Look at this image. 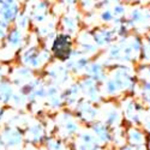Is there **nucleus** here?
<instances>
[{"label": "nucleus", "mask_w": 150, "mask_h": 150, "mask_svg": "<svg viewBox=\"0 0 150 150\" xmlns=\"http://www.w3.org/2000/svg\"><path fill=\"white\" fill-rule=\"evenodd\" d=\"M121 112L122 117L134 126L142 125V121L146 113L145 106L133 97H127L121 103Z\"/></svg>", "instance_id": "obj_1"}, {"label": "nucleus", "mask_w": 150, "mask_h": 150, "mask_svg": "<svg viewBox=\"0 0 150 150\" xmlns=\"http://www.w3.org/2000/svg\"><path fill=\"white\" fill-rule=\"evenodd\" d=\"M126 22L131 29L137 31H148L150 30V7L143 5H136L129 12Z\"/></svg>", "instance_id": "obj_2"}, {"label": "nucleus", "mask_w": 150, "mask_h": 150, "mask_svg": "<svg viewBox=\"0 0 150 150\" xmlns=\"http://www.w3.org/2000/svg\"><path fill=\"white\" fill-rule=\"evenodd\" d=\"M126 133V141L130 145H133L136 148L145 149L148 144V133L144 131V129H141L139 126H132L125 132Z\"/></svg>", "instance_id": "obj_3"}, {"label": "nucleus", "mask_w": 150, "mask_h": 150, "mask_svg": "<svg viewBox=\"0 0 150 150\" xmlns=\"http://www.w3.org/2000/svg\"><path fill=\"white\" fill-rule=\"evenodd\" d=\"M117 36V33H115V29H110V28H103V29H100L94 33L93 35V40L95 42L96 46H100V47H106L108 45L112 43L115 39Z\"/></svg>", "instance_id": "obj_4"}, {"label": "nucleus", "mask_w": 150, "mask_h": 150, "mask_svg": "<svg viewBox=\"0 0 150 150\" xmlns=\"http://www.w3.org/2000/svg\"><path fill=\"white\" fill-rule=\"evenodd\" d=\"M53 51L55 55L59 57L60 59H65L66 57L70 55L71 42L66 35H59L57 37V40L54 41V45H53Z\"/></svg>", "instance_id": "obj_5"}, {"label": "nucleus", "mask_w": 150, "mask_h": 150, "mask_svg": "<svg viewBox=\"0 0 150 150\" xmlns=\"http://www.w3.org/2000/svg\"><path fill=\"white\" fill-rule=\"evenodd\" d=\"M122 112L120 108L115 106H110L106 112H105V124H107L109 127H119L122 120Z\"/></svg>", "instance_id": "obj_6"}, {"label": "nucleus", "mask_w": 150, "mask_h": 150, "mask_svg": "<svg viewBox=\"0 0 150 150\" xmlns=\"http://www.w3.org/2000/svg\"><path fill=\"white\" fill-rule=\"evenodd\" d=\"M94 133L101 144L112 142V130L105 122H97L94 125Z\"/></svg>", "instance_id": "obj_7"}, {"label": "nucleus", "mask_w": 150, "mask_h": 150, "mask_svg": "<svg viewBox=\"0 0 150 150\" xmlns=\"http://www.w3.org/2000/svg\"><path fill=\"white\" fill-rule=\"evenodd\" d=\"M139 101L148 108H150V81H141L137 86Z\"/></svg>", "instance_id": "obj_8"}, {"label": "nucleus", "mask_w": 150, "mask_h": 150, "mask_svg": "<svg viewBox=\"0 0 150 150\" xmlns=\"http://www.w3.org/2000/svg\"><path fill=\"white\" fill-rule=\"evenodd\" d=\"M88 72L93 77V79L95 82H101V81H106V71L102 64L100 62H94L88 67Z\"/></svg>", "instance_id": "obj_9"}, {"label": "nucleus", "mask_w": 150, "mask_h": 150, "mask_svg": "<svg viewBox=\"0 0 150 150\" xmlns=\"http://www.w3.org/2000/svg\"><path fill=\"white\" fill-rule=\"evenodd\" d=\"M141 60L143 61V64H150V34L143 39Z\"/></svg>", "instance_id": "obj_10"}, {"label": "nucleus", "mask_w": 150, "mask_h": 150, "mask_svg": "<svg viewBox=\"0 0 150 150\" xmlns=\"http://www.w3.org/2000/svg\"><path fill=\"white\" fill-rule=\"evenodd\" d=\"M101 21L105 22V23H112L114 22L115 18H114V15L113 12H112V10H105L102 13H101Z\"/></svg>", "instance_id": "obj_11"}, {"label": "nucleus", "mask_w": 150, "mask_h": 150, "mask_svg": "<svg viewBox=\"0 0 150 150\" xmlns=\"http://www.w3.org/2000/svg\"><path fill=\"white\" fill-rule=\"evenodd\" d=\"M142 126L144 127V131L150 136V112H146L144 119L142 121Z\"/></svg>", "instance_id": "obj_12"}, {"label": "nucleus", "mask_w": 150, "mask_h": 150, "mask_svg": "<svg viewBox=\"0 0 150 150\" xmlns=\"http://www.w3.org/2000/svg\"><path fill=\"white\" fill-rule=\"evenodd\" d=\"M10 43L13 45V46H18L19 42H21V34L18 31H13L11 35H10V39H8Z\"/></svg>", "instance_id": "obj_13"}, {"label": "nucleus", "mask_w": 150, "mask_h": 150, "mask_svg": "<svg viewBox=\"0 0 150 150\" xmlns=\"http://www.w3.org/2000/svg\"><path fill=\"white\" fill-rule=\"evenodd\" d=\"M121 149L120 150H145V149H141V148H136V146H133V145H122V146H120Z\"/></svg>", "instance_id": "obj_14"}, {"label": "nucleus", "mask_w": 150, "mask_h": 150, "mask_svg": "<svg viewBox=\"0 0 150 150\" xmlns=\"http://www.w3.org/2000/svg\"><path fill=\"white\" fill-rule=\"evenodd\" d=\"M122 1L127 4H142V0H122Z\"/></svg>", "instance_id": "obj_15"}, {"label": "nucleus", "mask_w": 150, "mask_h": 150, "mask_svg": "<svg viewBox=\"0 0 150 150\" xmlns=\"http://www.w3.org/2000/svg\"><path fill=\"white\" fill-rule=\"evenodd\" d=\"M142 3H145V4H150V0H142Z\"/></svg>", "instance_id": "obj_16"}]
</instances>
